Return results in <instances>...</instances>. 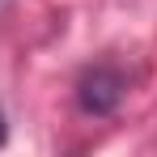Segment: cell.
Here are the masks:
<instances>
[{
	"label": "cell",
	"mask_w": 157,
	"mask_h": 157,
	"mask_svg": "<svg viewBox=\"0 0 157 157\" xmlns=\"http://www.w3.org/2000/svg\"><path fill=\"white\" fill-rule=\"evenodd\" d=\"M4 136H9V128H4V110H0V144H4Z\"/></svg>",
	"instance_id": "2"
},
{
	"label": "cell",
	"mask_w": 157,
	"mask_h": 157,
	"mask_svg": "<svg viewBox=\"0 0 157 157\" xmlns=\"http://www.w3.org/2000/svg\"><path fill=\"white\" fill-rule=\"evenodd\" d=\"M77 98H81V106H85L89 115H110V110L119 106V98H123V77H119L110 64H102V68L85 72Z\"/></svg>",
	"instance_id": "1"
}]
</instances>
